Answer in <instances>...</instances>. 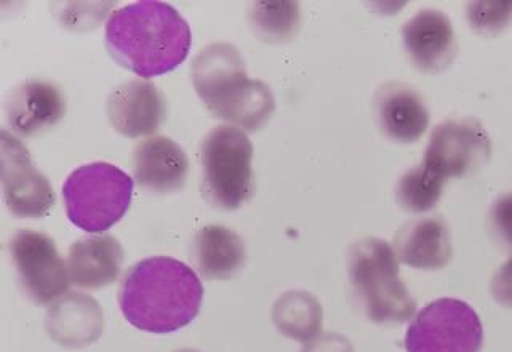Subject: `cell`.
I'll return each instance as SVG.
<instances>
[{"label":"cell","instance_id":"6da1fadb","mask_svg":"<svg viewBox=\"0 0 512 352\" xmlns=\"http://www.w3.org/2000/svg\"><path fill=\"white\" fill-rule=\"evenodd\" d=\"M204 287L188 264L154 256L138 261L125 272L119 290L120 311L141 332H176L199 314Z\"/></svg>","mask_w":512,"mask_h":352},{"label":"cell","instance_id":"7a4b0ae2","mask_svg":"<svg viewBox=\"0 0 512 352\" xmlns=\"http://www.w3.org/2000/svg\"><path fill=\"white\" fill-rule=\"evenodd\" d=\"M188 21L170 4L143 0L109 16L106 47L112 58L141 79L178 68L191 50Z\"/></svg>","mask_w":512,"mask_h":352},{"label":"cell","instance_id":"3957f363","mask_svg":"<svg viewBox=\"0 0 512 352\" xmlns=\"http://www.w3.org/2000/svg\"><path fill=\"white\" fill-rule=\"evenodd\" d=\"M191 79L208 111L240 130H260L276 111L271 88L247 76L244 56L232 44L218 42L200 50Z\"/></svg>","mask_w":512,"mask_h":352},{"label":"cell","instance_id":"277c9868","mask_svg":"<svg viewBox=\"0 0 512 352\" xmlns=\"http://www.w3.org/2000/svg\"><path fill=\"white\" fill-rule=\"evenodd\" d=\"M348 276L357 300L375 324H402L416 314V301L400 280L399 258L386 240L365 237L349 247Z\"/></svg>","mask_w":512,"mask_h":352},{"label":"cell","instance_id":"5b68a950","mask_svg":"<svg viewBox=\"0 0 512 352\" xmlns=\"http://www.w3.org/2000/svg\"><path fill=\"white\" fill-rule=\"evenodd\" d=\"M253 144L244 130L220 125L208 132L200 146L202 197L212 207L232 212L252 199Z\"/></svg>","mask_w":512,"mask_h":352},{"label":"cell","instance_id":"8992f818","mask_svg":"<svg viewBox=\"0 0 512 352\" xmlns=\"http://www.w3.org/2000/svg\"><path fill=\"white\" fill-rule=\"evenodd\" d=\"M133 180L108 162L76 168L63 184L66 215L87 232H104L119 223L132 204Z\"/></svg>","mask_w":512,"mask_h":352},{"label":"cell","instance_id":"52a82bcc","mask_svg":"<svg viewBox=\"0 0 512 352\" xmlns=\"http://www.w3.org/2000/svg\"><path fill=\"white\" fill-rule=\"evenodd\" d=\"M484 327L466 301L440 298L416 312L405 335L407 352H480Z\"/></svg>","mask_w":512,"mask_h":352},{"label":"cell","instance_id":"ba28073f","mask_svg":"<svg viewBox=\"0 0 512 352\" xmlns=\"http://www.w3.org/2000/svg\"><path fill=\"white\" fill-rule=\"evenodd\" d=\"M490 154L492 141L479 120L448 119L432 130L421 164L448 181L477 172Z\"/></svg>","mask_w":512,"mask_h":352},{"label":"cell","instance_id":"9c48e42d","mask_svg":"<svg viewBox=\"0 0 512 352\" xmlns=\"http://www.w3.org/2000/svg\"><path fill=\"white\" fill-rule=\"evenodd\" d=\"M10 255L21 288L32 303L45 306L68 293V263H64L52 237L28 229L18 231L10 240Z\"/></svg>","mask_w":512,"mask_h":352},{"label":"cell","instance_id":"30bf717a","mask_svg":"<svg viewBox=\"0 0 512 352\" xmlns=\"http://www.w3.org/2000/svg\"><path fill=\"white\" fill-rule=\"evenodd\" d=\"M2 188L5 205L16 218H42L55 205V191L32 164L28 149L13 133L2 130Z\"/></svg>","mask_w":512,"mask_h":352},{"label":"cell","instance_id":"8fae6325","mask_svg":"<svg viewBox=\"0 0 512 352\" xmlns=\"http://www.w3.org/2000/svg\"><path fill=\"white\" fill-rule=\"evenodd\" d=\"M402 42L415 68L426 74L447 71L458 55L452 21L434 8L421 10L402 26Z\"/></svg>","mask_w":512,"mask_h":352},{"label":"cell","instance_id":"7c38bea8","mask_svg":"<svg viewBox=\"0 0 512 352\" xmlns=\"http://www.w3.org/2000/svg\"><path fill=\"white\" fill-rule=\"evenodd\" d=\"M109 124L127 138L152 135L167 114L164 93L149 80L133 79L117 85L106 104Z\"/></svg>","mask_w":512,"mask_h":352},{"label":"cell","instance_id":"4fadbf2b","mask_svg":"<svg viewBox=\"0 0 512 352\" xmlns=\"http://www.w3.org/2000/svg\"><path fill=\"white\" fill-rule=\"evenodd\" d=\"M4 108L12 132L31 138L63 119L66 98L61 88L52 82L26 80L8 93Z\"/></svg>","mask_w":512,"mask_h":352},{"label":"cell","instance_id":"5bb4252c","mask_svg":"<svg viewBox=\"0 0 512 352\" xmlns=\"http://www.w3.org/2000/svg\"><path fill=\"white\" fill-rule=\"evenodd\" d=\"M373 114L381 133L396 143H415L428 130V108L420 93L407 84L389 82L378 88Z\"/></svg>","mask_w":512,"mask_h":352},{"label":"cell","instance_id":"9a60e30c","mask_svg":"<svg viewBox=\"0 0 512 352\" xmlns=\"http://www.w3.org/2000/svg\"><path fill=\"white\" fill-rule=\"evenodd\" d=\"M133 172L143 188L159 194H172L183 189L188 180V156L180 144L170 138L152 136L136 146Z\"/></svg>","mask_w":512,"mask_h":352},{"label":"cell","instance_id":"2e32d148","mask_svg":"<svg viewBox=\"0 0 512 352\" xmlns=\"http://www.w3.org/2000/svg\"><path fill=\"white\" fill-rule=\"evenodd\" d=\"M45 328L48 336L64 348H85L103 335V309L92 296L69 293L48 309Z\"/></svg>","mask_w":512,"mask_h":352},{"label":"cell","instance_id":"e0dca14e","mask_svg":"<svg viewBox=\"0 0 512 352\" xmlns=\"http://www.w3.org/2000/svg\"><path fill=\"white\" fill-rule=\"evenodd\" d=\"M394 250L408 268L436 271L450 263L452 239L447 223L440 216L410 221L397 232Z\"/></svg>","mask_w":512,"mask_h":352},{"label":"cell","instance_id":"ac0fdd59","mask_svg":"<svg viewBox=\"0 0 512 352\" xmlns=\"http://www.w3.org/2000/svg\"><path fill=\"white\" fill-rule=\"evenodd\" d=\"M124 248L109 234L84 237L69 248L68 271L71 284L79 288L108 287L119 277Z\"/></svg>","mask_w":512,"mask_h":352},{"label":"cell","instance_id":"d6986e66","mask_svg":"<svg viewBox=\"0 0 512 352\" xmlns=\"http://www.w3.org/2000/svg\"><path fill=\"white\" fill-rule=\"evenodd\" d=\"M245 260L247 250L242 237L220 224L205 226L192 240L191 261L204 279H231L244 268Z\"/></svg>","mask_w":512,"mask_h":352},{"label":"cell","instance_id":"ffe728a7","mask_svg":"<svg viewBox=\"0 0 512 352\" xmlns=\"http://www.w3.org/2000/svg\"><path fill=\"white\" fill-rule=\"evenodd\" d=\"M272 322L282 335L308 343L322 330V306L304 290H290L272 308Z\"/></svg>","mask_w":512,"mask_h":352},{"label":"cell","instance_id":"44dd1931","mask_svg":"<svg viewBox=\"0 0 512 352\" xmlns=\"http://www.w3.org/2000/svg\"><path fill=\"white\" fill-rule=\"evenodd\" d=\"M447 181L424 164L410 168L400 176L396 188L397 204L408 213L431 212L439 204Z\"/></svg>","mask_w":512,"mask_h":352},{"label":"cell","instance_id":"7402d4cb","mask_svg":"<svg viewBox=\"0 0 512 352\" xmlns=\"http://www.w3.org/2000/svg\"><path fill=\"white\" fill-rule=\"evenodd\" d=\"M255 36L268 44H284L300 28V8L296 2H255L250 8Z\"/></svg>","mask_w":512,"mask_h":352},{"label":"cell","instance_id":"603a6c76","mask_svg":"<svg viewBox=\"0 0 512 352\" xmlns=\"http://www.w3.org/2000/svg\"><path fill=\"white\" fill-rule=\"evenodd\" d=\"M472 31L480 36H498L512 23V0L471 2L466 10Z\"/></svg>","mask_w":512,"mask_h":352},{"label":"cell","instance_id":"cb8c5ba5","mask_svg":"<svg viewBox=\"0 0 512 352\" xmlns=\"http://www.w3.org/2000/svg\"><path fill=\"white\" fill-rule=\"evenodd\" d=\"M488 229L501 247L512 252V192L493 202L488 210Z\"/></svg>","mask_w":512,"mask_h":352},{"label":"cell","instance_id":"d4e9b609","mask_svg":"<svg viewBox=\"0 0 512 352\" xmlns=\"http://www.w3.org/2000/svg\"><path fill=\"white\" fill-rule=\"evenodd\" d=\"M490 292L496 303L512 309V256L493 274Z\"/></svg>","mask_w":512,"mask_h":352},{"label":"cell","instance_id":"484cf974","mask_svg":"<svg viewBox=\"0 0 512 352\" xmlns=\"http://www.w3.org/2000/svg\"><path fill=\"white\" fill-rule=\"evenodd\" d=\"M300 352H354L351 341L340 333H325L304 344Z\"/></svg>","mask_w":512,"mask_h":352},{"label":"cell","instance_id":"4316f807","mask_svg":"<svg viewBox=\"0 0 512 352\" xmlns=\"http://www.w3.org/2000/svg\"><path fill=\"white\" fill-rule=\"evenodd\" d=\"M176 352H200V351H197V349L184 348V349H180V351H176Z\"/></svg>","mask_w":512,"mask_h":352}]
</instances>
